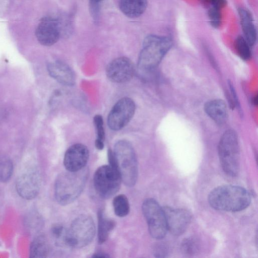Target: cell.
Segmentation results:
<instances>
[{"instance_id":"6da1fadb","label":"cell","mask_w":258,"mask_h":258,"mask_svg":"<svg viewBox=\"0 0 258 258\" xmlns=\"http://www.w3.org/2000/svg\"><path fill=\"white\" fill-rule=\"evenodd\" d=\"M208 199L213 208L228 212L242 211L251 203L249 191L242 187L233 185L216 187L210 192Z\"/></svg>"},{"instance_id":"7a4b0ae2","label":"cell","mask_w":258,"mask_h":258,"mask_svg":"<svg viewBox=\"0 0 258 258\" xmlns=\"http://www.w3.org/2000/svg\"><path fill=\"white\" fill-rule=\"evenodd\" d=\"M86 168L77 171H68L57 177L54 184V196L60 205H67L75 201L82 193L88 178Z\"/></svg>"},{"instance_id":"3957f363","label":"cell","mask_w":258,"mask_h":258,"mask_svg":"<svg viewBox=\"0 0 258 258\" xmlns=\"http://www.w3.org/2000/svg\"><path fill=\"white\" fill-rule=\"evenodd\" d=\"M172 41L168 37L154 34L145 37L140 53L138 66L142 71L155 68L170 50Z\"/></svg>"},{"instance_id":"277c9868","label":"cell","mask_w":258,"mask_h":258,"mask_svg":"<svg viewBox=\"0 0 258 258\" xmlns=\"http://www.w3.org/2000/svg\"><path fill=\"white\" fill-rule=\"evenodd\" d=\"M218 151L225 173L231 177L236 176L240 169V154L237 135L234 130H228L224 133L219 141Z\"/></svg>"},{"instance_id":"5b68a950","label":"cell","mask_w":258,"mask_h":258,"mask_svg":"<svg viewBox=\"0 0 258 258\" xmlns=\"http://www.w3.org/2000/svg\"><path fill=\"white\" fill-rule=\"evenodd\" d=\"M121 180L127 186H134L138 176V161L132 144L126 140H120L113 151Z\"/></svg>"},{"instance_id":"8992f818","label":"cell","mask_w":258,"mask_h":258,"mask_svg":"<svg viewBox=\"0 0 258 258\" xmlns=\"http://www.w3.org/2000/svg\"><path fill=\"white\" fill-rule=\"evenodd\" d=\"M95 233L93 219L90 216L82 215L75 219L66 230L64 243L71 247L82 248L91 242Z\"/></svg>"},{"instance_id":"52a82bcc","label":"cell","mask_w":258,"mask_h":258,"mask_svg":"<svg viewBox=\"0 0 258 258\" xmlns=\"http://www.w3.org/2000/svg\"><path fill=\"white\" fill-rule=\"evenodd\" d=\"M121 181L118 170L109 165L98 168L93 177L96 192L105 199L112 197L118 191Z\"/></svg>"},{"instance_id":"ba28073f","label":"cell","mask_w":258,"mask_h":258,"mask_svg":"<svg viewBox=\"0 0 258 258\" xmlns=\"http://www.w3.org/2000/svg\"><path fill=\"white\" fill-rule=\"evenodd\" d=\"M142 208L151 236L156 239L163 238L168 231L163 209L151 198L144 201Z\"/></svg>"},{"instance_id":"9c48e42d","label":"cell","mask_w":258,"mask_h":258,"mask_svg":"<svg viewBox=\"0 0 258 258\" xmlns=\"http://www.w3.org/2000/svg\"><path fill=\"white\" fill-rule=\"evenodd\" d=\"M136 110L134 101L130 98L119 99L111 109L107 117L109 127L113 131L123 128L133 118Z\"/></svg>"},{"instance_id":"30bf717a","label":"cell","mask_w":258,"mask_h":258,"mask_svg":"<svg viewBox=\"0 0 258 258\" xmlns=\"http://www.w3.org/2000/svg\"><path fill=\"white\" fill-rule=\"evenodd\" d=\"M40 185V175L38 170L36 168H29L17 178L16 189L22 198L32 200L38 195Z\"/></svg>"},{"instance_id":"8fae6325","label":"cell","mask_w":258,"mask_h":258,"mask_svg":"<svg viewBox=\"0 0 258 258\" xmlns=\"http://www.w3.org/2000/svg\"><path fill=\"white\" fill-rule=\"evenodd\" d=\"M36 37L39 42L44 46L55 44L62 33L60 21L51 17L43 18L36 29Z\"/></svg>"},{"instance_id":"7c38bea8","label":"cell","mask_w":258,"mask_h":258,"mask_svg":"<svg viewBox=\"0 0 258 258\" xmlns=\"http://www.w3.org/2000/svg\"><path fill=\"white\" fill-rule=\"evenodd\" d=\"M135 72L133 62L126 57H119L112 60L107 66L106 74L108 79L114 83L129 81Z\"/></svg>"},{"instance_id":"4fadbf2b","label":"cell","mask_w":258,"mask_h":258,"mask_svg":"<svg viewBox=\"0 0 258 258\" xmlns=\"http://www.w3.org/2000/svg\"><path fill=\"white\" fill-rule=\"evenodd\" d=\"M167 224V230L174 235L179 236L184 232L191 219L189 212L184 209L163 208Z\"/></svg>"},{"instance_id":"5bb4252c","label":"cell","mask_w":258,"mask_h":258,"mask_svg":"<svg viewBox=\"0 0 258 258\" xmlns=\"http://www.w3.org/2000/svg\"><path fill=\"white\" fill-rule=\"evenodd\" d=\"M89 157L87 147L82 144H76L66 151L63 159L66 169L70 171H77L84 168Z\"/></svg>"},{"instance_id":"9a60e30c","label":"cell","mask_w":258,"mask_h":258,"mask_svg":"<svg viewBox=\"0 0 258 258\" xmlns=\"http://www.w3.org/2000/svg\"><path fill=\"white\" fill-rule=\"evenodd\" d=\"M47 69L49 75L59 83L66 86H73L75 83V76L73 70L66 63L60 60L49 62Z\"/></svg>"},{"instance_id":"2e32d148","label":"cell","mask_w":258,"mask_h":258,"mask_svg":"<svg viewBox=\"0 0 258 258\" xmlns=\"http://www.w3.org/2000/svg\"><path fill=\"white\" fill-rule=\"evenodd\" d=\"M238 12L243 37L250 46H253L256 41L257 32L252 15L248 10L242 8L238 9Z\"/></svg>"},{"instance_id":"e0dca14e","label":"cell","mask_w":258,"mask_h":258,"mask_svg":"<svg viewBox=\"0 0 258 258\" xmlns=\"http://www.w3.org/2000/svg\"><path fill=\"white\" fill-rule=\"evenodd\" d=\"M204 109L207 114L216 123L221 124L228 116V110L225 102L221 99H214L205 103Z\"/></svg>"},{"instance_id":"ac0fdd59","label":"cell","mask_w":258,"mask_h":258,"mask_svg":"<svg viewBox=\"0 0 258 258\" xmlns=\"http://www.w3.org/2000/svg\"><path fill=\"white\" fill-rule=\"evenodd\" d=\"M148 0H119V7L121 12L130 18L141 16L146 11Z\"/></svg>"},{"instance_id":"d6986e66","label":"cell","mask_w":258,"mask_h":258,"mask_svg":"<svg viewBox=\"0 0 258 258\" xmlns=\"http://www.w3.org/2000/svg\"><path fill=\"white\" fill-rule=\"evenodd\" d=\"M115 225L112 220L106 218L103 211L98 212V241L99 244L104 243L107 239L110 232Z\"/></svg>"},{"instance_id":"ffe728a7","label":"cell","mask_w":258,"mask_h":258,"mask_svg":"<svg viewBox=\"0 0 258 258\" xmlns=\"http://www.w3.org/2000/svg\"><path fill=\"white\" fill-rule=\"evenodd\" d=\"M49 245L46 238L39 235L32 241L30 246V257L43 258L47 256L49 253Z\"/></svg>"},{"instance_id":"44dd1931","label":"cell","mask_w":258,"mask_h":258,"mask_svg":"<svg viewBox=\"0 0 258 258\" xmlns=\"http://www.w3.org/2000/svg\"><path fill=\"white\" fill-rule=\"evenodd\" d=\"M114 212L120 217L126 216L130 212V204L126 197L124 195L116 196L113 200Z\"/></svg>"},{"instance_id":"7402d4cb","label":"cell","mask_w":258,"mask_h":258,"mask_svg":"<svg viewBox=\"0 0 258 258\" xmlns=\"http://www.w3.org/2000/svg\"><path fill=\"white\" fill-rule=\"evenodd\" d=\"M13 172V164L8 157L0 156V182H6L11 178Z\"/></svg>"},{"instance_id":"603a6c76","label":"cell","mask_w":258,"mask_h":258,"mask_svg":"<svg viewBox=\"0 0 258 258\" xmlns=\"http://www.w3.org/2000/svg\"><path fill=\"white\" fill-rule=\"evenodd\" d=\"M250 45L245 38L238 36L235 41V47L239 56L243 60H248L251 56Z\"/></svg>"},{"instance_id":"cb8c5ba5","label":"cell","mask_w":258,"mask_h":258,"mask_svg":"<svg viewBox=\"0 0 258 258\" xmlns=\"http://www.w3.org/2000/svg\"><path fill=\"white\" fill-rule=\"evenodd\" d=\"M198 247L197 240L192 237L185 239L181 244V250L184 253L188 255L196 253L198 251Z\"/></svg>"},{"instance_id":"d4e9b609","label":"cell","mask_w":258,"mask_h":258,"mask_svg":"<svg viewBox=\"0 0 258 258\" xmlns=\"http://www.w3.org/2000/svg\"><path fill=\"white\" fill-rule=\"evenodd\" d=\"M208 16L211 26L218 28L221 24L222 16L220 10L212 7L208 12Z\"/></svg>"},{"instance_id":"484cf974","label":"cell","mask_w":258,"mask_h":258,"mask_svg":"<svg viewBox=\"0 0 258 258\" xmlns=\"http://www.w3.org/2000/svg\"><path fill=\"white\" fill-rule=\"evenodd\" d=\"M93 122L97 134V139L96 140L104 142L105 139V132L102 116L100 115H95L93 118Z\"/></svg>"},{"instance_id":"4316f807","label":"cell","mask_w":258,"mask_h":258,"mask_svg":"<svg viewBox=\"0 0 258 258\" xmlns=\"http://www.w3.org/2000/svg\"><path fill=\"white\" fill-rule=\"evenodd\" d=\"M66 230L64 227L59 224H56L53 226L51 229V233L53 238L57 241H63L64 243V238Z\"/></svg>"},{"instance_id":"83f0119b","label":"cell","mask_w":258,"mask_h":258,"mask_svg":"<svg viewBox=\"0 0 258 258\" xmlns=\"http://www.w3.org/2000/svg\"><path fill=\"white\" fill-rule=\"evenodd\" d=\"M167 248L165 245H157L154 249V254L156 257H164L167 254Z\"/></svg>"},{"instance_id":"f1b7e54d","label":"cell","mask_w":258,"mask_h":258,"mask_svg":"<svg viewBox=\"0 0 258 258\" xmlns=\"http://www.w3.org/2000/svg\"><path fill=\"white\" fill-rule=\"evenodd\" d=\"M212 7L219 9L223 8L227 4L226 0H210Z\"/></svg>"},{"instance_id":"f546056e","label":"cell","mask_w":258,"mask_h":258,"mask_svg":"<svg viewBox=\"0 0 258 258\" xmlns=\"http://www.w3.org/2000/svg\"><path fill=\"white\" fill-rule=\"evenodd\" d=\"M95 145L98 150H101L104 148V142L96 140Z\"/></svg>"},{"instance_id":"4dcf8cb0","label":"cell","mask_w":258,"mask_h":258,"mask_svg":"<svg viewBox=\"0 0 258 258\" xmlns=\"http://www.w3.org/2000/svg\"><path fill=\"white\" fill-rule=\"evenodd\" d=\"M93 257H109L107 254L101 252H98L97 253H95L93 254L92 256Z\"/></svg>"},{"instance_id":"1f68e13d","label":"cell","mask_w":258,"mask_h":258,"mask_svg":"<svg viewBox=\"0 0 258 258\" xmlns=\"http://www.w3.org/2000/svg\"><path fill=\"white\" fill-rule=\"evenodd\" d=\"M90 4L100 5V3L104 0H89Z\"/></svg>"},{"instance_id":"d6a6232c","label":"cell","mask_w":258,"mask_h":258,"mask_svg":"<svg viewBox=\"0 0 258 258\" xmlns=\"http://www.w3.org/2000/svg\"><path fill=\"white\" fill-rule=\"evenodd\" d=\"M252 103L254 105H257V95H255L252 99Z\"/></svg>"}]
</instances>
